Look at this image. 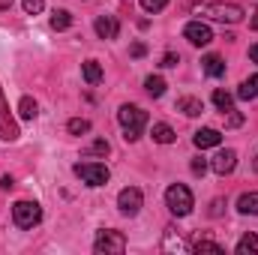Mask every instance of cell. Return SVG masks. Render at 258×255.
I'll use <instances>...</instances> for the list:
<instances>
[{"label":"cell","instance_id":"cell-1","mask_svg":"<svg viewBox=\"0 0 258 255\" xmlns=\"http://www.w3.org/2000/svg\"><path fill=\"white\" fill-rule=\"evenodd\" d=\"M192 12L195 15H204V18H213V21H228V24H237L243 18V9L237 3H216V0L195 3Z\"/></svg>","mask_w":258,"mask_h":255},{"label":"cell","instance_id":"cell-2","mask_svg":"<svg viewBox=\"0 0 258 255\" xmlns=\"http://www.w3.org/2000/svg\"><path fill=\"white\" fill-rule=\"evenodd\" d=\"M117 120L123 126V138L126 141H138L141 138V129L147 126V111H141L138 105H123L117 111Z\"/></svg>","mask_w":258,"mask_h":255},{"label":"cell","instance_id":"cell-3","mask_svg":"<svg viewBox=\"0 0 258 255\" xmlns=\"http://www.w3.org/2000/svg\"><path fill=\"white\" fill-rule=\"evenodd\" d=\"M165 204H168V210H171L174 216H189V213H192V192H189V186L171 183V186L165 189Z\"/></svg>","mask_w":258,"mask_h":255},{"label":"cell","instance_id":"cell-4","mask_svg":"<svg viewBox=\"0 0 258 255\" xmlns=\"http://www.w3.org/2000/svg\"><path fill=\"white\" fill-rule=\"evenodd\" d=\"M12 222L18 228H33L42 222V207L36 201H15L12 204Z\"/></svg>","mask_w":258,"mask_h":255},{"label":"cell","instance_id":"cell-5","mask_svg":"<svg viewBox=\"0 0 258 255\" xmlns=\"http://www.w3.org/2000/svg\"><path fill=\"white\" fill-rule=\"evenodd\" d=\"M72 171H75L87 186H105V183H108V177H111L108 165H102V162H78Z\"/></svg>","mask_w":258,"mask_h":255},{"label":"cell","instance_id":"cell-6","mask_svg":"<svg viewBox=\"0 0 258 255\" xmlns=\"http://www.w3.org/2000/svg\"><path fill=\"white\" fill-rule=\"evenodd\" d=\"M93 249L102 255H108V252H114V255H120L123 249H126V237L120 234V231H114V228H108V231H99L96 234V243H93Z\"/></svg>","mask_w":258,"mask_h":255},{"label":"cell","instance_id":"cell-7","mask_svg":"<svg viewBox=\"0 0 258 255\" xmlns=\"http://www.w3.org/2000/svg\"><path fill=\"white\" fill-rule=\"evenodd\" d=\"M141 204H144V195H141L138 186H126V189H120V195H117V207H120L123 216H135L141 210Z\"/></svg>","mask_w":258,"mask_h":255},{"label":"cell","instance_id":"cell-8","mask_svg":"<svg viewBox=\"0 0 258 255\" xmlns=\"http://www.w3.org/2000/svg\"><path fill=\"white\" fill-rule=\"evenodd\" d=\"M183 36L192 42V45H210V39H213V33H210V27L204 24V21H189L186 27H183Z\"/></svg>","mask_w":258,"mask_h":255},{"label":"cell","instance_id":"cell-9","mask_svg":"<svg viewBox=\"0 0 258 255\" xmlns=\"http://www.w3.org/2000/svg\"><path fill=\"white\" fill-rule=\"evenodd\" d=\"M234 165H237V153H234V150H219V153L210 159V168H213L216 174H222V177L231 174Z\"/></svg>","mask_w":258,"mask_h":255},{"label":"cell","instance_id":"cell-10","mask_svg":"<svg viewBox=\"0 0 258 255\" xmlns=\"http://www.w3.org/2000/svg\"><path fill=\"white\" fill-rule=\"evenodd\" d=\"M93 27H96V36L99 39H117V33H120V24H117L114 15H99Z\"/></svg>","mask_w":258,"mask_h":255},{"label":"cell","instance_id":"cell-11","mask_svg":"<svg viewBox=\"0 0 258 255\" xmlns=\"http://www.w3.org/2000/svg\"><path fill=\"white\" fill-rule=\"evenodd\" d=\"M0 138L3 141H15L18 138V126L9 120V108L3 102V93H0Z\"/></svg>","mask_w":258,"mask_h":255},{"label":"cell","instance_id":"cell-12","mask_svg":"<svg viewBox=\"0 0 258 255\" xmlns=\"http://www.w3.org/2000/svg\"><path fill=\"white\" fill-rule=\"evenodd\" d=\"M195 147L198 150H204V147H219L222 144V135H219V129H198L192 135Z\"/></svg>","mask_w":258,"mask_h":255},{"label":"cell","instance_id":"cell-13","mask_svg":"<svg viewBox=\"0 0 258 255\" xmlns=\"http://www.w3.org/2000/svg\"><path fill=\"white\" fill-rule=\"evenodd\" d=\"M177 111H183L186 117H198V114L204 111V102L195 99V96H180V99H177Z\"/></svg>","mask_w":258,"mask_h":255},{"label":"cell","instance_id":"cell-14","mask_svg":"<svg viewBox=\"0 0 258 255\" xmlns=\"http://www.w3.org/2000/svg\"><path fill=\"white\" fill-rule=\"evenodd\" d=\"M201 69H204L210 78H219V75H225V63H222V57H219V54H207V57L201 60Z\"/></svg>","mask_w":258,"mask_h":255},{"label":"cell","instance_id":"cell-15","mask_svg":"<svg viewBox=\"0 0 258 255\" xmlns=\"http://www.w3.org/2000/svg\"><path fill=\"white\" fill-rule=\"evenodd\" d=\"M81 75H84L87 84H99L102 81V66H99V60H84L81 63Z\"/></svg>","mask_w":258,"mask_h":255},{"label":"cell","instance_id":"cell-16","mask_svg":"<svg viewBox=\"0 0 258 255\" xmlns=\"http://www.w3.org/2000/svg\"><path fill=\"white\" fill-rule=\"evenodd\" d=\"M150 135H153V141H156V144H171V141L177 138V135H174V129L168 126V123H153Z\"/></svg>","mask_w":258,"mask_h":255},{"label":"cell","instance_id":"cell-17","mask_svg":"<svg viewBox=\"0 0 258 255\" xmlns=\"http://www.w3.org/2000/svg\"><path fill=\"white\" fill-rule=\"evenodd\" d=\"M237 210H240V213H252V216H258V192H243V195L237 198Z\"/></svg>","mask_w":258,"mask_h":255},{"label":"cell","instance_id":"cell-18","mask_svg":"<svg viewBox=\"0 0 258 255\" xmlns=\"http://www.w3.org/2000/svg\"><path fill=\"white\" fill-rule=\"evenodd\" d=\"M213 105H216L222 114H228V111L234 108V96H231L228 90H222V87H219V90H213Z\"/></svg>","mask_w":258,"mask_h":255},{"label":"cell","instance_id":"cell-19","mask_svg":"<svg viewBox=\"0 0 258 255\" xmlns=\"http://www.w3.org/2000/svg\"><path fill=\"white\" fill-rule=\"evenodd\" d=\"M36 111H39L36 99H33V96H21V102H18V114H21V120H33Z\"/></svg>","mask_w":258,"mask_h":255},{"label":"cell","instance_id":"cell-20","mask_svg":"<svg viewBox=\"0 0 258 255\" xmlns=\"http://www.w3.org/2000/svg\"><path fill=\"white\" fill-rule=\"evenodd\" d=\"M237 96H240V99H246V102H249V99H255V96H258V75H249V78L237 87Z\"/></svg>","mask_w":258,"mask_h":255},{"label":"cell","instance_id":"cell-21","mask_svg":"<svg viewBox=\"0 0 258 255\" xmlns=\"http://www.w3.org/2000/svg\"><path fill=\"white\" fill-rule=\"evenodd\" d=\"M51 27H54V30H66V27H72V12H66V9H54V12H51Z\"/></svg>","mask_w":258,"mask_h":255},{"label":"cell","instance_id":"cell-22","mask_svg":"<svg viewBox=\"0 0 258 255\" xmlns=\"http://www.w3.org/2000/svg\"><path fill=\"white\" fill-rule=\"evenodd\" d=\"M144 87H147V93H150V96H156V99L165 93V81H162L159 75H147V78H144Z\"/></svg>","mask_w":258,"mask_h":255},{"label":"cell","instance_id":"cell-23","mask_svg":"<svg viewBox=\"0 0 258 255\" xmlns=\"http://www.w3.org/2000/svg\"><path fill=\"white\" fill-rule=\"evenodd\" d=\"M258 249V237L255 234H243L240 243H237V255H255Z\"/></svg>","mask_w":258,"mask_h":255},{"label":"cell","instance_id":"cell-24","mask_svg":"<svg viewBox=\"0 0 258 255\" xmlns=\"http://www.w3.org/2000/svg\"><path fill=\"white\" fill-rule=\"evenodd\" d=\"M192 249H195L198 255H201V252H216V255H222V252H225V246H219V243H213V240H198V243H195Z\"/></svg>","mask_w":258,"mask_h":255},{"label":"cell","instance_id":"cell-25","mask_svg":"<svg viewBox=\"0 0 258 255\" xmlns=\"http://www.w3.org/2000/svg\"><path fill=\"white\" fill-rule=\"evenodd\" d=\"M108 150H111L108 141H105V138H96V141L87 147V156H108Z\"/></svg>","mask_w":258,"mask_h":255},{"label":"cell","instance_id":"cell-26","mask_svg":"<svg viewBox=\"0 0 258 255\" xmlns=\"http://www.w3.org/2000/svg\"><path fill=\"white\" fill-rule=\"evenodd\" d=\"M66 129H69L72 135H84V132H90V120H81V117H72V120L66 123Z\"/></svg>","mask_w":258,"mask_h":255},{"label":"cell","instance_id":"cell-27","mask_svg":"<svg viewBox=\"0 0 258 255\" xmlns=\"http://www.w3.org/2000/svg\"><path fill=\"white\" fill-rule=\"evenodd\" d=\"M21 6H24V12H27V15H39V12L45 9V3H42V0H21Z\"/></svg>","mask_w":258,"mask_h":255},{"label":"cell","instance_id":"cell-28","mask_svg":"<svg viewBox=\"0 0 258 255\" xmlns=\"http://www.w3.org/2000/svg\"><path fill=\"white\" fill-rule=\"evenodd\" d=\"M168 6V0H141V9L144 12H162Z\"/></svg>","mask_w":258,"mask_h":255},{"label":"cell","instance_id":"cell-29","mask_svg":"<svg viewBox=\"0 0 258 255\" xmlns=\"http://www.w3.org/2000/svg\"><path fill=\"white\" fill-rule=\"evenodd\" d=\"M165 249H183V240L180 237L174 240V228H168V234H165Z\"/></svg>","mask_w":258,"mask_h":255},{"label":"cell","instance_id":"cell-30","mask_svg":"<svg viewBox=\"0 0 258 255\" xmlns=\"http://www.w3.org/2000/svg\"><path fill=\"white\" fill-rule=\"evenodd\" d=\"M129 54H132V57H144V54H147V45H144V42H132Z\"/></svg>","mask_w":258,"mask_h":255},{"label":"cell","instance_id":"cell-31","mask_svg":"<svg viewBox=\"0 0 258 255\" xmlns=\"http://www.w3.org/2000/svg\"><path fill=\"white\" fill-rule=\"evenodd\" d=\"M240 123H243V114H237V111L231 108V111H228V120H225V126H240Z\"/></svg>","mask_w":258,"mask_h":255},{"label":"cell","instance_id":"cell-32","mask_svg":"<svg viewBox=\"0 0 258 255\" xmlns=\"http://www.w3.org/2000/svg\"><path fill=\"white\" fill-rule=\"evenodd\" d=\"M207 171V162L204 159H192V174H204Z\"/></svg>","mask_w":258,"mask_h":255},{"label":"cell","instance_id":"cell-33","mask_svg":"<svg viewBox=\"0 0 258 255\" xmlns=\"http://www.w3.org/2000/svg\"><path fill=\"white\" fill-rule=\"evenodd\" d=\"M177 63H180V57H177V54H171V51L162 57V66H177Z\"/></svg>","mask_w":258,"mask_h":255},{"label":"cell","instance_id":"cell-34","mask_svg":"<svg viewBox=\"0 0 258 255\" xmlns=\"http://www.w3.org/2000/svg\"><path fill=\"white\" fill-rule=\"evenodd\" d=\"M222 213V198H216L213 204H210V216H219Z\"/></svg>","mask_w":258,"mask_h":255},{"label":"cell","instance_id":"cell-35","mask_svg":"<svg viewBox=\"0 0 258 255\" xmlns=\"http://www.w3.org/2000/svg\"><path fill=\"white\" fill-rule=\"evenodd\" d=\"M0 186H3V189L9 192V189H12V186H15V180H12V177H9V174H6V177H3V180H0Z\"/></svg>","mask_w":258,"mask_h":255},{"label":"cell","instance_id":"cell-36","mask_svg":"<svg viewBox=\"0 0 258 255\" xmlns=\"http://www.w3.org/2000/svg\"><path fill=\"white\" fill-rule=\"evenodd\" d=\"M249 27H252V30H258V9H252V18H249Z\"/></svg>","mask_w":258,"mask_h":255},{"label":"cell","instance_id":"cell-37","mask_svg":"<svg viewBox=\"0 0 258 255\" xmlns=\"http://www.w3.org/2000/svg\"><path fill=\"white\" fill-rule=\"evenodd\" d=\"M249 57H252V60L258 63V45H252V48H249Z\"/></svg>","mask_w":258,"mask_h":255},{"label":"cell","instance_id":"cell-38","mask_svg":"<svg viewBox=\"0 0 258 255\" xmlns=\"http://www.w3.org/2000/svg\"><path fill=\"white\" fill-rule=\"evenodd\" d=\"M12 6V0H0V9H9Z\"/></svg>","mask_w":258,"mask_h":255},{"label":"cell","instance_id":"cell-39","mask_svg":"<svg viewBox=\"0 0 258 255\" xmlns=\"http://www.w3.org/2000/svg\"><path fill=\"white\" fill-rule=\"evenodd\" d=\"M252 168H255V171H258V156H255V162H252Z\"/></svg>","mask_w":258,"mask_h":255}]
</instances>
